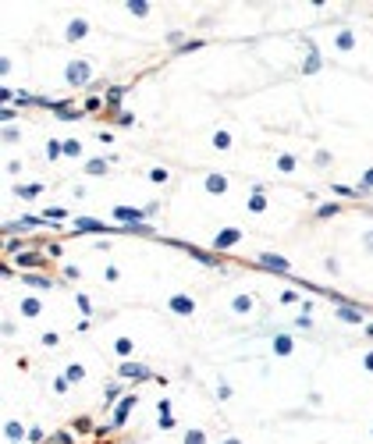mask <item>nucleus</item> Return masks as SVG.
Returning <instances> with one entry per match:
<instances>
[{"label":"nucleus","mask_w":373,"mask_h":444,"mask_svg":"<svg viewBox=\"0 0 373 444\" xmlns=\"http://www.w3.org/2000/svg\"><path fill=\"white\" fill-rule=\"evenodd\" d=\"M156 214V203L149 206H114V224L118 227H132V224H143Z\"/></svg>","instance_id":"1"},{"label":"nucleus","mask_w":373,"mask_h":444,"mask_svg":"<svg viewBox=\"0 0 373 444\" xmlns=\"http://www.w3.org/2000/svg\"><path fill=\"white\" fill-rule=\"evenodd\" d=\"M64 82H68L72 89L89 85V82H92V64H89V61H72V64L64 68Z\"/></svg>","instance_id":"2"},{"label":"nucleus","mask_w":373,"mask_h":444,"mask_svg":"<svg viewBox=\"0 0 373 444\" xmlns=\"http://www.w3.org/2000/svg\"><path fill=\"white\" fill-rule=\"evenodd\" d=\"M256 263H260L263 270H270V274H288V270H292V263H288L285 256H277V252H260Z\"/></svg>","instance_id":"3"},{"label":"nucleus","mask_w":373,"mask_h":444,"mask_svg":"<svg viewBox=\"0 0 373 444\" xmlns=\"http://www.w3.org/2000/svg\"><path fill=\"white\" fill-rule=\"evenodd\" d=\"M242 242V227H221L217 238H214V252H227Z\"/></svg>","instance_id":"4"},{"label":"nucleus","mask_w":373,"mask_h":444,"mask_svg":"<svg viewBox=\"0 0 373 444\" xmlns=\"http://www.w3.org/2000/svg\"><path fill=\"white\" fill-rule=\"evenodd\" d=\"M270 352H274V356H292V352H295L292 334H274V338H270Z\"/></svg>","instance_id":"5"},{"label":"nucleus","mask_w":373,"mask_h":444,"mask_svg":"<svg viewBox=\"0 0 373 444\" xmlns=\"http://www.w3.org/2000/svg\"><path fill=\"white\" fill-rule=\"evenodd\" d=\"M85 32H89V21H85V18H72L68 29H64V43H78Z\"/></svg>","instance_id":"6"},{"label":"nucleus","mask_w":373,"mask_h":444,"mask_svg":"<svg viewBox=\"0 0 373 444\" xmlns=\"http://www.w3.org/2000/svg\"><path fill=\"white\" fill-rule=\"evenodd\" d=\"M167 306H171V313H178V316H192V313H196V302L189 295H171Z\"/></svg>","instance_id":"7"},{"label":"nucleus","mask_w":373,"mask_h":444,"mask_svg":"<svg viewBox=\"0 0 373 444\" xmlns=\"http://www.w3.org/2000/svg\"><path fill=\"white\" fill-rule=\"evenodd\" d=\"M121 377H125V380H156L146 366H135V363H125V366H121Z\"/></svg>","instance_id":"8"},{"label":"nucleus","mask_w":373,"mask_h":444,"mask_svg":"<svg viewBox=\"0 0 373 444\" xmlns=\"http://www.w3.org/2000/svg\"><path fill=\"white\" fill-rule=\"evenodd\" d=\"M132 405H135V394H128L125 402H118V409H114V427H125V423H128V412H132Z\"/></svg>","instance_id":"9"},{"label":"nucleus","mask_w":373,"mask_h":444,"mask_svg":"<svg viewBox=\"0 0 373 444\" xmlns=\"http://www.w3.org/2000/svg\"><path fill=\"white\" fill-rule=\"evenodd\" d=\"M338 316L345 320V323H363V316H359V306H345V302H338Z\"/></svg>","instance_id":"10"},{"label":"nucleus","mask_w":373,"mask_h":444,"mask_svg":"<svg viewBox=\"0 0 373 444\" xmlns=\"http://www.w3.org/2000/svg\"><path fill=\"white\" fill-rule=\"evenodd\" d=\"M39 313H43V302H39L36 295H25V298H21V316H29V320H32V316H39Z\"/></svg>","instance_id":"11"},{"label":"nucleus","mask_w":373,"mask_h":444,"mask_svg":"<svg viewBox=\"0 0 373 444\" xmlns=\"http://www.w3.org/2000/svg\"><path fill=\"white\" fill-rule=\"evenodd\" d=\"M206 192H214V196L227 192V178L224 174H206Z\"/></svg>","instance_id":"12"},{"label":"nucleus","mask_w":373,"mask_h":444,"mask_svg":"<svg viewBox=\"0 0 373 444\" xmlns=\"http://www.w3.org/2000/svg\"><path fill=\"white\" fill-rule=\"evenodd\" d=\"M75 231H100V235H103V231H110V227L92 221V217H78V221H75Z\"/></svg>","instance_id":"13"},{"label":"nucleus","mask_w":373,"mask_h":444,"mask_svg":"<svg viewBox=\"0 0 373 444\" xmlns=\"http://www.w3.org/2000/svg\"><path fill=\"white\" fill-rule=\"evenodd\" d=\"M306 50H309V57H306V64H302V72H306V75L320 72V64H323V61H320V54H316V46H313V43H309V46H306Z\"/></svg>","instance_id":"14"},{"label":"nucleus","mask_w":373,"mask_h":444,"mask_svg":"<svg viewBox=\"0 0 373 444\" xmlns=\"http://www.w3.org/2000/svg\"><path fill=\"white\" fill-rule=\"evenodd\" d=\"M267 210V192H249V214H263Z\"/></svg>","instance_id":"15"},{"label":"nucleus","mask_w":373,"mask_h":444,"mask_svg":"<svg viewBox=\"0 0 373 444\" xmlns=\"http://www.w3.org/2000/svg\"><path fill=\"white\" fill-rule=\"evenodd\" d=\"M295 167H298V160L292 153H277V171H281V174H292Z\"/></svg>","instance_id":"16"},{"label":"nucleus","mask_w":373,"mask_h":444,"mask_svg":"<svg viewBox=\"0 0 373 444\" xmlns=\"http://www.w3.org/2000/svg\"><path fill=\"white\" fill-rule=\"evenodd\" d=\"M43 192V185L36 181V185H14V196H21V199H32V196H39Z\"/></svg>","instance_id":"17"},{"label":"nucleus","mask_w":373,"mask_h":444,"mask_svg":"<svg viewBox=\"0 0 373 444\" xmlns=\"http://www.w3.org/2000/svg\"><path fill=\"white\" fill-rule=\"evenodd\" d=\"M231 309H235V313H249V309H252V295H235L231 298Z\"/></svg>","instance_id":"18"},{"label":"nucleus","mask_w":373,"mask_h":444,"mask_svg":"<svg viewBox=\"0 0 373 444\" xmlns=\"http://www.w3.org/2000/svg\"><path fill=\"white\" fill-rule=\"evenodd\" d=\"M125 92H128L125 85H110V89H107V103H110V107H118V103L125 100Z\"/></svg>","instance_id":"19"},{"label":"nucleus","mask_w":373,"mask_h":444,"mask_svg":"<svg viewBox=\"0 0 373 444\" xmlns=\"http://www.w3.org/2000/svg\"><path fill=\"white\" fill-rule=\"evenodd\" d=\"M132 348H135V345H132V338H118V341H114V352H118L121 359H128V356H132Z\"/></svg>","instance_id":"20"},{"label":"nucleus","mask_w":373,"mask_h":444,"mask_svg":"<svg viewBox=\"0 0 373 444\" xmlns=\"http://www.w3.org/2000/svg\"><path fill=\"white\" fill-rule=\"evenodd\" d=\"M4 434H7V441H21V423H18V419H7Z\"/></svg>","instance_id":"21"},{"label":"nucleus","mask_w":373,"mask_h":444,"mask_svg":"<svg viewBox=\"0 0 373 444\" xmlns=\"http://www.w3.org/2000/svg\"><path fill=\"white\" fill-rule=\"evenodd\" d=\"M46 156H50V160L64 156V143H61V139H50V143H46Z\"/></svg>","instance_id":"22"},{"label":"nucleus","mask_w":373,"mask_h":444,"mask_svg":"<svg viewBox=\"0 0 373 444\" xmlns=\"http://www.w3.org/2000/svg\"><path fill=\"white\" fill-rule=\"evenodd\" d=\"M110 160H85V174H103Z\"/></svg>","instance_id":"23"},{"label":"nucleus","mask_w":373,"mask_h":444,"mask_svg":"<svg viewBox=\"0 0 373 444\" xmlns=\"http://www.w3.org/2000/svg\"><path fill=\"white\" fill-rule=\"evenodd\" d=\"M338 210H341V206H338V203H320V206H316V217H320V221H323V217H334V214H338Z\"/></svg>","instance_id":"24"},{"label":"nucleus","mask_w":373,"mask_h":444,"mask_svg":"<svg viewBox=\"0 0 373 444\" xmlns=\"http://www.w3.org/2000/svg\"><path fill=\"white\" fill-rule=\"evenodd\" d=\"M43 217H46V221H68V210H64V206H46Z\"/></svg>","instance_id":"25"},{"label":"nucleus","mask_w":373,"mask_h":444,"mask_svg":"<svg viewBox=\"0 0 373 444\" xmlns=\"http://www.w3.org/2000/svg\"><path fill=\"white\" fill-rule=\"evenodd\" d=\"M25 285H32V288H50V277H43V274H25Z\"/></svg>","instance_id":"26"},{"label":"nucleus","mask_w":373,"mask_h":444,"mask_svg":"<svg viewBox=\"0 0 373 444\" xmlns=\"http://www.w3.org/2000/svg\"><path fill=\"white\" fill-rule=\"evenodd\" d=\"M125 7H128L135 18H146V14H149V4H143V0H132V4H125Z\"/></svg>","instance_id":"27"},{"label":"nucleus","mask_w":373,"mask_h":444,"mask_svg":"<svg viewBox=\"0 0 373 444\" xmlns=\"http://www.w3.org/2000/svg\"><path fill=\"white\" fill-rule=\"evenodd\" d=\"M181 444H206V434L203 430H185V441Z\"/></svg>","instance_id":"28"},{"label":"nucleus","mask_w":373,"mask_h":444,"mask_svg":"<svg viewBox=\"0 0 373 444\" xmlns=\"http://www.w3.org/2000/svg\"><path fill=\"white\" fill-rule=\"evenodd\" d=\"M64 156H82V143L78 139H64Z\"/></svg>","instance_id":"29"},{"label":"nucleus","mask_w":373,"mask_h":444,"mask_svg":"<svg viewBox=\"0 0 373 444\" xmlns=\"http://www.w3.org/2000/svg\"><path fill=\"white\" fill-rule=\"evenodd\" d=\"M352 46H356L352 32H338V50H352Z\"/></svg>","instance_id":"30"},{"label":"nucleus","mask_w":373,"mask_h":444,"mask_svg":"<svg viewBox=\"0 0 373 444\" xmlns=\"http://www.w3.org/2000/svg\"><path fill=\"white\" fill-rule=\"evenodd\" d=\"M214 146L217 149H231V132H217V135H214Z\"/></svg>","instance_id":"31"},{"label":"nucleus","mask_w":373,"mask_h":444,"mask_svg":"<svg viewBox=\"0 0 373 444\" xmlns=\"http://www.w3.org/2000/svg\"><path fill=\"white\" fill-rule=\"evenodd\" d=\"M149 181H153V185H164V181H167V171H164V167H153V171H149Z\"/></svg>","instance_id":"32"},{"label":"nucleus","mask_w":373,"mask_h":444,"mask_svg":"<svg viewBox=\"0 0 373 444\" xmlns=\"http://www.w3.org/2000/svg\"><path fill=\"white\" fill-rule=\"evenodd\" d=\"M334 192H338V196H348V199H356V196H359L363 189H348V185H334Z\"/></svg>","instance_id":"33"},{"label":"nucleus","mask_w":373,"mask_h":444,"mask_svg":"<svg viewBox=\"0 0 373 444\" xmlns=\"http://www.w3.org/2000/svg\"><path fill=\"white\" fill-rule=\"evenodd\" d=\"M64 377H68V380H82V377H85V370H82L78 363H72V366H68V373H64Z\"/></svg>","instance_id":"34"},{"label":"nucleus","mask_w":373,"mask_h":444,"mask_svg":"<svg viewBox=\"0 0 373 444\" xmlns=\"http://www.w3.org/2000/svg\"><path fill=\"white\" fill-rule=\"evenodd\" d=\"M100 107H103V100H100V96H89V100H85V110H89V114H96Z\"/></svg>","instance_id":"35"},{"label":"nucleus","mask_w":373,"mask_h":444,"mask_svg":"<svg viewBox=\"0 0 373 444\" xmlns=\"http://www.w3.org/2000/svg\"><path fill=\"white\" fill-rule=\"evenodd\" d=\"M281 302H285V306H295V302H298V292H295V288H288V292H281Z\"/></svg>","instance_id":"36"},{"label":"nucleus","mask_w":373,"mask_h":444,"mask_svg":"<svg viewBox=\"0 0 373 444\" xmlns=\"http://www.w3.org/2000/svg\"><path fill=\"white\" fill-rule=\"evenodd\" d=\"M295 327H298V331H309V327H313V320H309V313H302V316H295Z\"/></svg>","instance_id":"37"},{"label":"nucleus","mask_w":373,"mask_h":444,"mask_svg":"<svg viewBox=\"0 0 373 444\" xmlns=\"http://www.w3.org/2000/svg\"><path fill=\"white\" fill-rule=\"evenodd\" d=\"M29 441H32V444H43V441H46V434H43L39 427H32V430H29Z\"/></svg>","instance_id":"38"},{"label":"nucleus","mask_w":373,"mask_h":444,"mask_svg":"<svg viewBox=\"0 0 373 444\" xmlns=\"http://www.w3.org/2000/svg\"><path fill=\"white\" fill-rule=\"evenodd\" d=\"M199 46H203V39H192V43H181L178 54H189V50H199Z\"/></svg>","instance_id":"39"},{"label":"nucleus","mask_w":373,"mask_h":444,"mask_svg":"<svg viewBox=\"0 0 373 444\" xmlns=\"http://www.w3.org/2000/svg\"><path fill=\"white\" fill-rule=\"evenodd\" d=\"M50 444H72V434L61 430V434H54V441H50Z\"/></svg>","instance_id":"40"},{"label":"nucleus","mask_w":373,"mask_h":444,"mask_svg":"<svg viewBox=\"0 0 373 444\" xmlns=\"http://www.w3.org/2000/svg\"><path fill=\"white\" fill-rule=\"evenodd\" d=\"M313 163H316V167H327V163H331V153H316Z\"/></svg>","instance_id":"41"},{"label":"nucleus","mask_w":373,"mask_h":444,"mask_svg":"<svg viewBox=\"0 0 373 444\" xmlns=\"http://www.w3.org/2000/svg\"><path fill=\"white\" fill-rule=\"evenodd\" d=\"M18 263H25V267H32V263H36V267H43V256H21Z\"/></svg>","instance_id":"42"},{"label":"nucleus","mask_w":373,"mask_h":444,"mask_svg":"<svg viewBox=\"0 0 373 444\" xmlns=\"http://www.w3.org/2000/svg\"><path fill=\"white\" fill-rule=\"evenodd\" d=\"M78 309H82V313L89 316V313H92V302H89V298H85V295H78Z\"/></svg>","instance_id":"43"},{"label":"nucleus","mask_w":373,"mask_h":444,"mask_svg":"<svg viewBox=\"0 0 373 444\" xmlns=\"http://www.w3.org/2000/svg\"><path fill=\"white\" fill-rule=\"evenodd\" d=\"M118 125H121V128H132V114H128V110H125V114H118Z\"/></svg>","instance_id":"44"},{"label":"nucleus","mask_w":373,"mask_h":444,"mask_svg":"<svg viewBox=\"0 0 373 444\" xmlns=\"http://www.w3.org/2000/svg\"><path fill=\"white\" fill-rule=\"evenodd\" d=\"M4 143H18V128H4Z\"/></svg>","instance_id":"45"},{"label":"nucleus","mask_w":373,"mask_h":444,"mask_svg":"<svg viewBox=\"0 0 373 444\" xmlns=\"http://www.w3.org/2000/svg\"><path fill=\"white\" fill-rule=\"evenodd\" d=\"M363 366H366V370L373 373V352H370V356H366V359H363Z\"/></svg>","instance_id":"46"},{"label":"nucleus","mask_w":373,"mask_h":444,"mask_svg":"<svg viewBox=\"0 0 373 444\" xmlns=\"http://www.w3.org/2000/svg\"><path fill=\"white\" fill-rule=\"evenodd\" d=\"M221 444H242V441H235V437H224V441Z\"/></svg>","instance_id":"47"}]
</instances>
